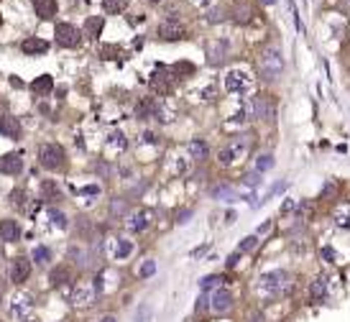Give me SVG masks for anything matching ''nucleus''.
I'll return each instance as SVG.
<instances>
[{
    "instance_id": "55",
    "label": "nucleus",
    "mask_w": 350,
    "mask_h": 322,
    "mask_svg": "<svg viewBox=\"0 0 350 322\" xmlns=\"http://www.w3.org/2000/svg\"><path fill=\"white\" fill-rule=\"evenodd\" d=\"M3 263H6V243L0 240V266H3Z\"/></svg>"
},
{
    "instance_id": "20",
    "label": "nucleus",
    "mask_w": 350,
    "mask_h": 322,
    "mask_svg": "<svg viewBox=\"0 0 350 322\" xmlns=\"http://www.w3.org/2000/svg\"><path fill=\"white\" fill-rule=\"evenodd\" d=\"M187 153L192 161H207L210 158V143L205 138H192L187 143Z\"/></svg>"
},
{
    "instance_id": "10",
    "label": "nucleus",
    "mask_w": 350,
    "mask_h": 322,
    "mask_svg": "<svg viewBox=\"0 0 350 322\" xmlns=\"http://www.w3.org/2000/svg\"><path fill=\"white\" fill-rule=\"evenodd\" d=\"M158 39L161 41H182V39H187V29H184V23L169 18L158 26Z\"/></svg>"
},
{
    "instance_id": "31",
    "label": "nucleus",
    "mask_w": 350,
    "mask_h": 322,
    "mask_svg": "<svg viewBox=\"0 0 350 322\" xmlns=\"http://www.w3.org/2000/svg\"><path fill=\"white\" fill-rule=\"evenodd\" d=\"M274 167H276V158H274V153H261V156H256V172H258V174L271 172Z\"/></svg>"
},
{
    "instance_id": "38",
    "label": "nucleus",
    "mask_w": 350,
    "mask_h": 322,
    "mask_svg": "<svg viewBox=\"0 0 350 322\" xmlns=\"http://www.w3.org/2000/svg\"><path fill=\"white\" fill-rule=\"evenodd\" d=\"M258 248V235H246L240 243H238V251L240 253H253Z\"/></svg>"
},
{
    "instance_id": "44",
    "label": "nucleus",
    "mask_w": 350,
    "mask_h": 322,
    "mask_svg": "<svg viewBox=\"0 0 350 322\" xmlns=\"http://www.w3.org/2000/svg\"><path fill=\"white\" fill-rule=\"evenodd\" d=\"M319 256H322V261H325V263H337V251H335L332 246H322Z\"/></svg>"
},
{
    "instance_id": "8",
    "label": "nucleus",
    "mask_w": 350,
    "mask_h": 322,
    "mask_svg": "<svg viewBox=\"0 0 350 322\" xmlns=\"http://www.w3.org/2000/svg\"><path fill=\"white\" fill-rule=\"evenodd\" d=\"M233 307H235V297H233V291H230L228 286L215 289V291L210 294V309H212L215 314H225V312H230Z\"/></svg>"
},
{
    "instance_id": "54",
    "label": "nucleus",
    "mask_w": 350,
    "mask_h": 322,
    "mask_svg": "<svg viewBox=\"0 0 350 322\" xmlns=\"http://www.w3.org/2000/svg\"><path fill=\"white\" fill-rule=\"evenodd\" d=\"M248 322H266V317H263V312H253L248 317Z\"/></svg>"
},
{
    "instance_id": "26",
    "label": "nucleus",
    "mask_w": 350,
    "mask_h": 322,
    "mask_svg": "<svg viewBox=\"0 0 350 322\" xmlns=\"http://www.w3.org/2000/svg\"><path fill=\"white\" fill-rule=\"evenodd\" d=\"M169 77H171L169 69H166V74L153 72V74H151V87H153L158 95H169V92H171V79H169Z\"/></svg>"
},
{
    "instance_id": "12",
    "label": "nucleus",
    "mask_w": 350,
    "mask_h": 322,
    "mask_svg": "<svg viewBox=\"0 0 350 322\" xmlns=\"http://www.w3.org/2000/svg\"><path fill=\"white\" fill-rule=\"evenodd\" d=\"M95 299H97V294H95V289L90 284H74L72 291H69V304H74V307L92 304Z\"/></svg>"
},
{
    "instance_id": "33",
    "label": "nucleus",
    "mask_w": 350,
    "mask_h": 322,
    "mask_svg": "<svg viewBox=\"0 0 350 322\" xmlns=\"http://www.w3.org/2000/svg\"><path fill=\"white\" fill-rule=\"evenodd\" d=\"M240 156L230 148V146H225V148H220V153H218V161H220V167H233L235 161H238Z\"/></svg>"
},
{
    "instance_id": "34",
    "label": "nucleus",
    "mask_w": 350,
    "mask_h": 322,
    "mask_svg": "<svg viewBox=\"0 0 350 322\" xmlns=\"http://www.w3.org/2000/svg\"><path fill=\"white\" fill-rule=\"evenodd\" d=\"M46 218H49V220H51L57 228H62V230H67V228H69V220H67V215H64V212H59L57 207H49V210H46Z\"/></svg>"
},
{
    "instance_id": "9",
    "label": "nucleus",
    "mask_w": 350,
    "mask_h": 322,
    "mask_svg": "<svg viewBox=\"0 0 350 322\" xmlns=\"http://www.w3.org/2000/svg\"><path fill=\"white\" fill-rule=\"evenodd\" d=\"M276 115V105L268 95H256L253 97V118L256 120H263V123H271Z\"/></svg>"
},
{
    "instance_id": "63",
    "label": "nucleus",
    "mask_w": 350,
    "mask_h": 322,
    "mask_svg": "<svg viewBox=\"0 0 350 322\" xmlns=\"http://www.w3.org/2000/svg\"><path fill=\"white\" fill-rule=\"evenodd\" d=\"M0 322H3V319H0Z\"/></svg>"
},
{
    "instance_id": "37",
    "label": "nucleus",
    "mask_w": 350,
    "mask_h": 322,
    "mask_svg": "<svg viewBox=\"0 0 350 322\" xmlns=\"http://www.w3.org/2000/svg\"><path fill=\"white\" fill-rule=\"evenodd\" d=\"M133 253V243L128 240V238H118V248H115V258L118 261H123V258H128Z\"/></svg>"
},
{
    "instance_id": "27",
    "label": "nucleus",
    "mask_w": 350,
    "mask_h": 322,
    "mask_svg": "<svg viewBox=\"0 0 350 322\" xmlns=\"http://www.w3.org/2000/svg\"><path fill=\"white\" fill-rule=\"evenodd\" d=\"M102 26H105V18H102V16H90V18L85 21V34H87L90 39H100V36H102Z\"/></svg>"
},
{
    "instance_id": "28",
    "label": "nucleus",
    "mask_w": 350,
    "mask_h": 322,
    "mask_svg": "<svg viewBox=\"0 0 350 322\" xmlns=\"http://www.w3.org/2000/svg\"><path fill=\"white\" fill-rule=\"evenodd\" d=\"M31 261H34L36 266H49V263H51V248L36 246V248L31 251Z\"/></svg>"
},
{
    "instance_id": "23",
    "label": "nucleus",
    "mask_w": 350,
    "mask_h": 322,
    "mask_svg": "<svg viewBox=\"0 0 350 322\" xmlns=\"http://www.w3.org/2000/svg\"><path fill=\"white\" fill-rule=\"evenodd\" d=\"M31 3L41 21H51L57 16V0H31Z\"/></svg>"
},
{
    "instance_id": "56",
    "label": "nucleus",
    "mask_w": 350,
    "mask_h": 322,
    "mask_svg": "<svg viewBox=\"0 0 350 322\" xmlns=\"http://www.w3.org/2000/svg\"><path fill=\"white\" fill-rule=\"evenodd\" d=\"M100 322H118V317L115 314H105V317H100Z\"/></svg>"
},
{
    "instance_id": "49",
    "label": "nucleus",
    "mask_w": 350,
    "mask_h": 322,
    "mask_svg": "<svg viewBox=\"0 0 350 322\" xmlns=\"http://www.w3.org/2000/svg\"><path fill=\"white\" fill-rule=\"evenodd\" d=\"M146 314H148V304H143V307L138 309V314H136L133 322H146Z\"/></svg>"
},
{
    "instance_id": "42",
    "label": "nucleus",
    "mask_w": 350,
    "mask_h": 322,
    "mask_svg": "<svg viewBox=\"0 0 350 322\" xmlns=\"http://www.w3.org/2000/svg\"><path fill=\"white\" fill-rule=\"evenodd\" d=\"M153 274H156V261H153V258H146L143 266H141V271H138V276H141V279H151Z\"/></svg>"
},
{
    "instance_id": "21",
    "label": "nucleus",
    "mask_w": 350,
    "mask_h": 322,
    "mask_svg": "<svg viewBox=\"0 0 350 322\" xmlns=\"http://www.w3.org/2000/svg\"><path fill=\"white\" fill-rule=\"evenodd\" d=\"M128 230L130 233H143L148 225H151V212L148 210H136L133 215H128Z\"/></svg>"
},
{
    "instance_id": "17",
    "label": "nucleus",
    "mask_w": 350,
    "mask_h": 322,
    "mask_svg": "<svg viewBox=\"0 0 350 322\" xmlns=\"http://www.w3.org/2000/svg\"><path fill=\"white\" fill-rule=\"evenodd\" d=\"M21 51H23L26 57H41V54L49 51V41L41 39V36H29V39L21 44Z\"/></svg>"
},
{
    "instance_id": "48",
    "label": "nucleus",
    "mask_w": 350,
    "mask_h": 322,
    "mask_svg": "<svg viewBox=\"0 0 350 322\" xmlns=\"http://www.w3.org/2000/svg\"><path fill=\"white\" fill-rule=\"evenodd\" d=\"M248 18H251V11H248V8H238V11H235V21H238V23H248Z\"/></svg>"
},
{
    "instance_id": "14",
    "label": "nucleus",
    "mask_w": 350,
    "mask_h": 322,
    "mask_svg": "<svg viewBox=\"0 0 350 322\" xmlns=\"http://www.w3.org/2000/svg\"><path fill=\"white\" fill-rule=\"evenodd\" d=\"M0 136L3 138H11V141H18L23 136V125L16 115H0Z\"/></svg>"
},
{
    "instance_id": "3",
    "label": "nucleus",
    "mask_w": 350,
    "mask_h": 322,
    "mask_svg": "<svg viewBox=\"0 0 350 322\" xmlns=\"http://www.w3.org/2000/svg\"><path fill=\"white\" fill-rule=\"evenodd\" d=\"M64 158H67V153L59 143H44L39 148V164L46 172H59L64 167Z\"/></svg>"
},
{
    "instance_id": "24",
    "label": "nucleus",
    "mask_w": 350,
    "mask_h": 322,
    "mask_svg": "<svg viewBox=\"0 0 350 322\" xmlns=\"http://www.w3.org/2000/svg\"><path fill=\"white\" fill-rule=\"evenodd\" d=\"M29 90H31L34 95H41V97H46V95L54 90V77H51V74H41V77H36V79L29 85Z\"/></svg>"
},
{
    "instance_id": "41",
    "label": "nucleus",
    "mask_w": 350,
    "mask_h": 322,
    "mask_svg": "<svg viewBox=\"0 0 350 322\" xmlns=\"http://www.w3.org/2000/svg\"><path fill=\"white\" fill-rule=\"evenodd\" d=\"M107 143H110V146H115V148H125V146H128V141H125V136H123L120 130L107 133Z\"/></svg>"
},
{
    "instance_id": "51",
    "label": "nucleus",
    "mask_w": 350,
    "mask_h": 322,
    "mask_svg": "<svg viewBox=\"0 0 350 322\" xmlns=\"http://www.w3.org/2000/svg\"><path fill=\"white\" fill-rule=\"evenodd\" d=\"M190 218H192V210H184V212H179L177 223H179V225H184V223H190Z\"/></svg>"
},
{
    "instance_id": "30",
    "label": "nucleus",
    "mask_w": 350,
    "mask_h": 322,
    "mask_svg": "<svg viewBox=\"0 0 350 322\" xmlns=\"http://www.w3.org/2000/svg\"><path fill=\"white\" fill-rule=\"evenodd\" d=\"M210 195H212L215 200H223V202H233V200H238L235 190H233V187H228V184H223V187H212V190H210Z\"/></svg>"
},
{
    "instance_id": "43",
    "label": "nucleus",
    "mask_w": 350,
    "mask_h": 322,
    "mask_svg": "<svg viewBox=\"0 0 350 322\" xmlns=\"http://www.w3.org/2000/svg\"><path fill=\"white\" fill-rule=\"evenodd\" d=\"M261 182H263V179H261V174H258L256 169H253V172H248V174L243 177V184H246V187H251V190L261 187Z\"/></svg>"
},
{
    "instance_id": "46",
    "label": "nucleus",
    "mask_w": 350,
    "mask_h": 322,
    "mask_svg": "<svg viewBox=\"0 0 350 322\" xmlns=\"http://www.w3.org/2000/svg\"><path fill=\"white\" fill-rule=\"evenodd\" d=\"M207 21H210V23H220V21H225V8H212V11L207 13Z\"/></svg>"
},
{
    "instance_id": "62",
    "label": "nucleus",
    "mask_w": 350,
    "mask_h": 322,
    "mask_svg": "<svg viewBox=\"0 0 350 322\" xmlns=\"http://www.w3.org/2000/svg\"><path fill=\"white\" fill-rule=\"evenodd\" d=\"M59 322H64V319H59Z\"/></svg>"
},
{
    "instance_id": "15",
    "label": "nucleus",
    "mask_w": 350,
    "mask_h": 322,
    "mask_svg": "<svg viewBox=\"0 0 350 322\" xmlns=\"http://www.w3.org/2000/svg\"><path fill=\"white\" fill-rule=\"evenodd\" d=\"M49 284H51L54 289H62V286L72 284V266H69V263H57V266H51V271H49Z\"/></svg>"
},
{
    "instance_id": "52",
    "label": "nucleus",
    "mask_w": 350,
    "mask_h": 322,
    "mask_svg": "<svg viewBox=\"0 0 350 322\" xmlns=\"http://www.w3.org/2000/svg\"><path fill=\"white\" fill-rule=\"evenodd\" d=\"M141 141H143V143H156V133H151V130H146V133L141 136Z\"/></svg>"
},
{
    "instance_id": "4",
    "label": "nucleus",
    "mask_w": 350,
    "mask_h": 322,
    "mask_svg": "<svg viewBox=\"0 0 350 322\" xmlns=\"http://www.w3.org/2000/svg\"><path fill=\"white\" fill-rule=\"evenodd\" d=\"M31 274H34V261H31V258H26V256L11 258V266H8V279H11V284L23 286V284L31 279Z\"/></svg>"
},
{
    "instance_id": "25",
    "label": "nucleus",
    "mask_w": 350,
    "mask_h": 322,
    "mask_svg": "<svg viewBox=\"0 0 350 322\" xmlns=\"http://www.w3.org/2000/svg\"><path fill=\"white\" fill-rule=\"evenodd\" d=\"M225 284H228V276H225V274H210V276H202V279H200V289H202L205 294H207V291L212 294L215 289H223Z\"/></svg>"
},
{
    "instance_id": "57",
    "label": "nucleus",
    "mask_w": 350,
    "mask_h": 322,
    "mask_svg": "<svg viewBox=\"0 0 350 322\" xmlns=\"http://www.w3.org/2000/svg\"><path fill=\"white\" fill-rule=\"evenodd\" d=\"M195 3H197V6H210L212 0H195Z\"/></svg>"
},
{
    "instance_id": "2",
    "label": "nucleus",
    "mask_w": 350,
    "mask_h": 322,
    "mask_svg": "<svg viewBox=\"0 0 350 322\" xmlns=\"http://www.w3.org/2000/svg\"><path fill=\"white\" fill-rule=\"evenodd\" d=\"M258 69H261V77H263L266 82L281 79V74H284V51H281L279 46H266V49L261 51Z\"/></svg>"
},
{
    "instance_id": "53",
    "label": "nucleus",
    "mask_w": 350,
    "mask_h": 322,
    "mask_svg": "<svg viewBox=\"0 0 350 322\" xmlns=\"http://www.w3.org/2000/svg\"><path fill=\"white\" fill-rule=\"evenodd\" d=\"M97 192H100V187H97V184H90V187H85V190H82V195H85V197H87V195H97Z\"/></svg>"
},
{
    "instance_id": "40",
    "label": "nucleus",
    "mask_w": 350,
    "mask_h": 322,
    "mask_svg": "<svg viewBox=\"0 0 350 322\" xmlns=\"http://www.w3.org/2000/svg\"><path fill=\"white\" fill-rule=\"evenodd\" d=\"M41 195H44V197H49L51 202H57V200H59V190H57V184H54L51 179H46V182L41 184Z\"/></svg>"
},
{
    "instance_id": "29",
    "label": "nucleus",
    "mask_w": 350,
    "mask_h": 322,
    "mask_svg": "<svg viewBox=\"0 0 350 322\" xmlns=\"http://www.w3.org/2000/svg\"><path fill=\"white\" fill-rule=\"evenodd\" d=\"M169 74L171 77H190V74H195V64L192 62H177V64H171L169 67Z\"/></svg>"
},
{
    "instance_id": "16",
    "label": "nucleus",
    "mask_w": 350,
    "mask_h": 322,
    "mask_svg": "<svg viewBox=\"0 0 350 322\" xmlns=\"http://www.w3.org/2000/svg\"><path fill=\"white\" fill-rule=\"evenodd\" d=\"M31 307H34V297L26 294V291H18V294L11 299V304H8V309H11L13 317H26V312H29Z\"/></svg>"
},
{
    "instance_id": "47",
    "label": "nucleus",
    "mask_w": 350,
    "mask_h": 322,
    "mask_svg": "<svg viewBox=\"0 0 350 322\" xmlns=\"http://www.w3.org/2000/svg\"><path fill=\"white\" fill-rule=\"evenodd\" d=\"M240 256H243V253H240V251H235V253H230V256H228V258H225V266H228V269H230V271H233V269H235V266H238V263H240Z\"/></svg>"
},
{
    "instance_id": "60",
    "label": "nucleus",
    "mask_w": 350,
    "mask_h": 322,
    "mask_svg": "<svg viewBox=\"0 0 350 322\" xmlns=\"http://www.w3.org/2000/svg\"><path fill=\"white\" fill-rule=\"evenodd\" d=\"M148 3H158V0H148Z\"/></svg>"
},
{
    "instance_id": "36",
    "label": "nucleus",
    "mask_w": 350,
    "mask_h": 322,
    "mask_svg": "<svg viewBox=\"0 0 350 322\" xmlns=\"http://www.w3.org/2000/svg\"><path fill=\"white\" fill-rule=\"evenodd\" d=\"M90 233H92V223H90V218L79 215V218H77V238L85 240V238H90Z\"/></svg>"
},
{
    "instance_id": "45",
    "label": "nucleus",
    "mask_w": 350,
    "mask_h": 322,
    "mask_svg": "<svg viewBox=\"0 0 350 322\" xmlns=\"http://www.w3.org/2000/svg\"><path fill=\"white\" fill-rule=\"evenodd\" d=\"M110 210H113V215H128V200H120V197H118Z\"/></svg>"
},
{
    "instance_id": "32",
    "label": "nucleus",
    "mask_w": 350,
    "mask_h": 322,
    "mask_svg": "<svg viewBox=\"0 0 350 322\" xmlns=\"http://www.w3.org/2000/svg\"><path fill=\"white\" fill-rule=\"evenodd\" d=\"M335 225L342 230H350V205H342L335 210Z\"/></svg>"
},
{
    "instance_id": "18",
    "label": "nucleus",
    "mask_w": 350,
    "mask_h": 322,
    "mask_svg": "<svg viewBox=\"0 0 350 322\" xmlns=\"http://www.w3.org/2000/svg\"><path fill=\"white\" fill-rule=\"evenodd\" d=\"M0 240L3 243H18L21 240V225L11 218L0 220Z\"/></svg>"
},
{
    "instance_id": "5",
    "label": "nucleus",
    "mask_w": 350,
    "mask_h": 322,
    "mask_svg": "<svg viewBox=\"0 0 350 322\" xmlns=\"http://www.w3.org/2000/svg\"><path fill=\"white\" fill-rule=\"evenodd\" d=\"M251 87H253V77L246 69H230L225 74V90L230 95H246L251 92Z\"/></svg>"
},
{
    "instance_id": "13",
    "label": "nucleus",
    "mask_w": 350,
    "mask_h": 322,
    "mask_svg": "<svg viewBox=\"0 0 350 322\" xmlns=\"http://www.w3.org/2000/svg\"><path fill=\"white\" fill-rule=\"evenodd\" d=\"M21 172H23V158H21V153L11 151V153H3V156H0V174L18 177Z\"/></svg>"
},
{
    "instance_id": "22",
    "label": "nucleus",
    "mask_w": 350,
    "mask_h": 322,
    "mask_svg": "<svg viewBox=\"0 0 350 322\" xmlns=\"http://www.w3.org/2000/svg\"><path fill=\"white\" fill-rule=\"evenodd\" d=\"M228 146L238 153V156H246L248 151H251V146H253V136H248V133H238V136H230V141H228Z\"/></svg>"
},
{
    "instance_id": "19",
    "label": "nucleus",
    "mask_w": 350,
    "mask_h": 322,
    "mask_svg": "<svg viewBox=\"0 0 350 322\" xmlns=\"http://www.w3.org/2000/svg\"><path fill=\"white\" fill-rule=\"evenodd\" d=\"M136 115H138L141 120H148V118H161L164 113H161V105H158L153 97H143V100L138 102V108H136Z\"/></svg>"
},
{
    "instance_id": "6",
    "label": "nucleus",
    "mask_w": 350,
    "mask_h": 322,
    "mask_svg": "<svg viewBox=\"0 0 350 322\" xmlns=\"http://www.w3.org/2000/svg\"><path fill=\"white\" fill-rule=\"evenodd\" d=\"M54 36H57V44L62 46V49H77L79 44H82V31L77 29V26H72V23H57V29H54Z\"/></svg>"
},
{
    "instance_id": "1",
    "label": "nucleus",
    "mask_w": 350,
    "mask_h": 322,
    "mask_svg": "<svg viewBox=\"0 0 350 322\" xmlns=\"http://www.w3.org/2000/svg\"><path fill=\"white\" fill-rule=\"evenodd\" d=\"M256 289H258L261 294L276 299V297H281V294H286V291L291 289V274H289L286 269H271V271H263V274L258 276Z\"/></svg>"
},
{
    "instance_id": "59",
    "label": "nucleus",
    "mask_w": 350,
    "mask_h": 322,
    "mask_svg": "<svg viewBox=\"0 0 350 322\" xmlns=\"http://www.w3.org/2000/svg\"><path fill=\"white\" fill-rule=\"evenodd\" d=\"M0 307H3V297H0Z\"/></svg>"
},
{
    "instance_id": "39",
    "label": "nucleus",
    "mask_w": 350,
    "mask_h": 322,
    "mask_svg": "<svg viewBox=\"0 0 350 322\" xmlns=\"http://www.w3.org/2000/svg\"><path fill=\"white\" fill-rule=\"evenodd\" d=\"M26 202H29V195L23 190H13L11 192V205L18 207V210H26Z\"/></svg>"
},
{
    "instance_id": "50",
    "label": "nucleus",
    "mask_w": 350,
    "mask_h": 322,
    "mask_svg": "<svg viewBox=\"0 0 350 322\" xmlns=\"http://www.w3.org/2000/svg\"><path fill=\"white\" fill-rule=\"evenodd\" d=\"M294 207H297V202H294V200H286V202L281 205V215H286V212H291Z\"/></svg>"
},
{
    "instance_id": "11",
    "label": "nucleus",
    "mask_w": 350,
    "mask_h": 322,
    "mask_svg": "<svg viewBox=\"0 0 350 322\" xmlns=\"http://www.w3.org/2000/svg\"><path fill=\"white\" fill-rule=\"evenodd\" d=\"M228 54H230V41H228V39H215V41L207 44V62H210L212 67L223 64Z\"/></svg>"
},
{
    "instance_id": "35",
    "label": "nucleus",
    "mask_w": 350,
    "mask_h": 322,
    "mask_svg": "<svg viewBox=\"0 0 350 322\" xmlns=\"http://www.w3.org/2000/svg\"><path fill=\"white\" fill-rule=\"evenodd\" d=\"M125 6H128V0H102V8H105L107 16H118V13H123Z\"/></svg>"
},
{
    "instance_id": "7",
    "label": "nucleus",
    "mask_w": 350,
    "mask_h": 322,
    "mask_svg": "<svg viewBox=\"0 0 350 322\" xmlns=\"http://www.w3.org/2000/svg\"><path fill=\"white\" fill-rule=\"evenodd\" d=\"M307 294H309V304H327L330 302V279L325 274H317L309 281Z\"/></svg>"
},
{
    "instance_id": "61",
    "label": "nucleus",
    "mask_w": 350,
    "mask_h": 322,
    "mask_svg": "<svg viewBox=\"0 0 350 322\" xmlns=\"http://www.w3.org/2000/svg\"><path fill=\"white\" fill-rule=\"evenodd\" d=\"M347 8H350V0H347Z\"/></svg>"
},
{
    "instance_id": "58",
    "label": "nucleus",
    "mask_w": 350,
    "mask_h": 322,
    "mask_svg": "<svg viewBox=\"0 0 350 322\" xmlns=\"http://www.w3.org/2000/svg\"><path fill=\"white\" fill-rule=\"evenodd\" d=\"M263 6H274V3H279V0H261Z\"/></svg>"
}]
</instances>
